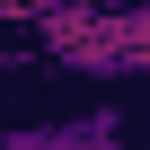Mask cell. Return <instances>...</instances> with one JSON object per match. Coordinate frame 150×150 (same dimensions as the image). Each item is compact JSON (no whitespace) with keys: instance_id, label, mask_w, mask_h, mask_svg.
Segmentation results:
<instances>
[{"instance_id":"cell-2","label":"cell","mask_w":150,"mask_h":150,"mask_svg":"<svg viewBox=\"0 0 150 150\" xmlns=\"http://www.w3.org/2000/svg\"><path fill=\"white\" fill-rule=\"evenodd\" d=\"M0 150H124V106H80V115H44L9 124Z\"/></svg>"},{"instance_id":"cell-1","label":"cell","mask_w":150,"mask_h":150,"mask_svg":"<svg viewBox=\"0 0 150 150\" xmlns=\"http://www.w3.org/2000/svg\"><path fill=\"white\" fill-rule=\"evenodd\" d=\"M44 53L88 80H150V0L106 9H44Z\"/></svg>"}]
</instances>
